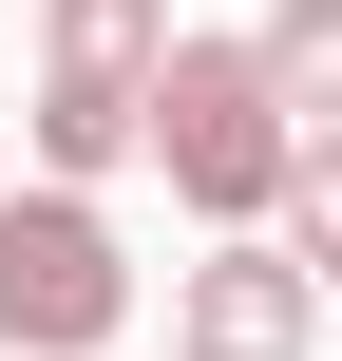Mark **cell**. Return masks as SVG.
Masks as SVG:
<instances>
[{"label": "cell", "mask_w": 342, "mask_h": 361, "mask_svg": "<svg viewBox=\"0 0 342 361\" xmlns=\"http://www.w3.org/2000/svg\"><path fill=\"white\" fill-rule=\"evenodd\" d=\"M152 171H171V209H190L209 247H267V228H286L305 114H286L267 38H171V76H152Z\"/></svg>", "instance_id": "cell-1"}, {"label": "cell", "mask_w": 342, "mask_h": 361, "mask_svg": "<svg viewBox=\"0 0 342 361\" xmlns=\"http://www.w3.org/2000/svg\"><path fill=\"white\" fill-rule=\"evenodd\" d=\"M152 76H171V0H38V114H19L38 190L133 171L152 152Z\"/></svg>", "instance_id": "cell-2"}, {"label": "cell", "mask_w": 342, "mask_h": 361, "mask_svg": "<svg viewBox=\"0 0 342 361\" xmlns=\"http://www.w3.org/2000/svg\"><path fill=\"white\" fill-rule=\"evenodd\" d=\"M133 343V247L95 190H0V361H114Z\"/></svg>", "instance_id": "cell-3"}, {"label": "cell", "mask_w": 342, "mask_h": 361, "mask_svg": "<svg viewBox=\"0 0 342 361\" xmlns=\"http://www.w3.org/2000/svg\"><path fill=\"white\" fill-rule=\"evenodd\" d=\"M324 343V286L286 247H190L171 267V361H305Z\"/></svg>", "instance_id": "cell-4"}, {"label": "cell", "mask_w": 342, "mask_h": 361, "mask_svg": "<svg viewBox=\"0 0 342 361\" xmlns=\"http://www.w3.org/2000/svg\"><path fill=\"white\" fill-rule=\"evenodd\" d=\"M248 38H267V76H286V114H305V133H342V0H267Z\"/></svg>", "instance_id": "cell-5"}, {"label": "cell", "mask_w": 342, "mask_h": 361, "mask_svg": "<svg viewBox=\"0 0 342 361\" xmlns=\"http://www.w3.org/2000/svg\"><path fill=\"white\" fill-rule=\"evenodd\" d=\"M267 247H286V267L342 305V133H305V190H286V228H267Z\"/></svg>", "instance_id": "cell-6"}, {"label": "cell", "mask_w": 342, "mask_h": 361, "mask_svg": "<svg viewBox=\"0 0 342 361\" xmlns=\"http://www.w3.org/2000/svg\"><path fill=\"white\" fill-rule=\"evenodd\" d=\"M0 190H19V152H0Z\"/></svg>", "instance_id": "cell-7"}]
</instances>
